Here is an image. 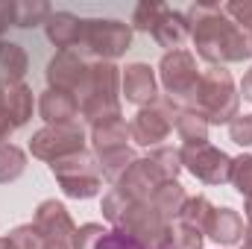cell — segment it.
I'll return each instance as SVG.
<instances>
[{
	"mask_svg": "<svg viewBox=\"0 0 252 249\" xmlns=\"http://www.w3.org/2000/svg\"><path fill=\"white\" fill-rule=\"evenodd\" d=\"M196 56L208 64H232L252 56V35L244 32L220 3H196L185 12Z\"/></svg>",
	"mask_w": 252,
	"mask_h": 249,
	"instance_id": "1",
	"label": "cell"
},
{
	"mask_svg": "<svg viewBox=\"0 0 252 249\" xmlns=\"http://www.w3.org/2000/svg\"><path fill=\"white\" fill-rule=\"evenodd\" d=\"M238 106H241V91L235 85L232 70H226L223 64L205 67L199 73V85L193 91L190 109H196L211 126V124H232L238 118Z\"/></svg>",
	"mask_w": 252,
	"mask_h": 249,
	"instance_id": "2",
	"label": "cell"
},
{
	"mask_svg": "<svg viewBox=\"0 0 252 249\" xmlns=\"http://www.w3.org/2000/svg\"><path fill=\"white\" fill-rule=\"evenodd\" d=\"M132 44V27L115 18H85L79 27V50L97 62L121 59Z\"/></svg>",
	"mask_w": 252,
	"mask_h": 249,
	"instance_id": "3",
	"label": "cell"
},
{
	"mask_svg": "<svg viewBox=\"0 0 252 249\" xmlns=\"http://www.w3.org/2000/svg\"><path fill=\"white\" fill-rule=\"evenodd\" d=\"M50 173L56 176L62 193L70 196V199H91L103 187V173H100L97 156H91L88 150L70 153V156L59 158V161H53Z\"/></svg>",
	"mask_w": 252,
	"mask_h": 249,
	"instance_id": "4",
	"label": "cell"
},
{
	"mask_svg": "<svg viewBox=\"0 0 252 249\" xmlns=\"http://www.w3.org/2000/svg\"><path fill=\"white\" fill-rule=\"evenodd\" d=\"M199 64L190 50H173L164 53L158 62V79L164 85V97H170L179 109H190L193 91L199 85Z\"/></svg>",
	"mask_w": 252,
	"mask_h": 249,
	"instance_id": "5",
	"label": "cell"
},
{
	"mask_svg": "<svg viewBox=\"0 0 252 249\" xmlns=\"http://www.w3.org/2000/svg\"><path fill=\"white\" fill-rule=\"evenodd\" d=\"M176 115H179V106L170 100V97H156L150 106L138 109V115L129 121V138L138 144V147H161V141H167V135L173 132L176 126Z\"/></svg>",
	"mask_w": 252,
	"mask_h": 249,
	"instance_id": "6",
	"label": "cell"
},
{
	"mask_svg": "<svg viewBox=\"0 0 252 249\" xmlns=\"http://www.w3.org/2000/svg\"><path fill=\"white\" fill-rule=\"evenodd\" d=\"M115 229L129 235L132 241H138L147 249H161L167 244V235H170V223L150 202H129L124 217L115 223Z\"/></svg>",
	"mask_w": 252,
	"mask_h": 249,
	"instance_id": "7",
	"label": "cell"
},
{
	"mask_svg": "<svg viewBox=\"0 0 252 249\" xmlns=\"http://www.w3.org/2000/svg\"><path fill=\"white\" fill-rule=\"evenodd\" d=\"M182 167L205 185H226L232 179V156H226L214 144H182L179 147Z\"/></svg>",
	"mask_w": 252,
	"mask_h": 249,
	"instance_id": "8",
	"label": "cell"
},
{
	"mask_svg": "<svg viewBox=\"0 0 252 249\" xmlns=\"http://www.w3.org/2000/svg\"><path fill=\"white\" fill-rule=\"evenodd\" d=\"M85 150V132L79 121L73 124H56V126H41L32 138H30V153L47 164L59 161L70 153H82Z\"/></svg>",
	"mask_w": 252,
	"mask_h": 249,
	"instance_id": "9",
	"label": "cell"
},
{
	"mask_svg": "<svg viewBox=\"0 0 252 249\" xmlns=\"http://www.w3.org/2000/svg\"><path fill=\"white\" fill-rule=\"evenodd\" d=\"M91 56H85L79 47H70V50H59L50 64H47V88H56V91H67L73 97H79V91L85 88V79H88V70H91Z\"/></svg>",
	"mask_w": 252,
	"mask_h": 249,
	"instance_id": "10",
	"label": "cell"
},
{
	"mask_svg": "<svg viewBox=\"0 0 252 249\" xmlns=\"http://www.w3.org/2000/svg\"><path fill=\"white\" fill-rule=\"evenodd\" d=\"M32 226L41 238V244H59V247H70V238L76 232L67 208L59 199H44L38 202L35 214H32Z\"/></svg>",
	"mask_w": 252,
	"mask_h": 249,
	"instance_id": "11",
	"label": "cell"
},
{
	"mask_svg": "<svg viewBox=\"0 0 252 249\" xmlns=\"http://www.w3.org/2000/svg\"><path fill=\"white\" fill-rule=\"evenodd\" d=\"M121 94L135 106H150L158 97V79L156 70L147 62H132L121 67Z\"/></svg>",
	"mask_w": 252,
	"mask_h": 249,
	"instance_id": "12",
	"label": "cell"
},
{
	"mask_svg": "<svg viewBox=\"0 0 252 249\" xmlns=\"http://www.w3.org/2000/svg\"><path fill=\"white\" fill-rule=\"evenodd\" d=\"M158 185H161V176L156 173L153 161L144 156V158H135V161H132V167L126 170L121 179H118V185H112V187L124 190L132 202H150Z\"/></svg>",
	"mask_w": 252,
	"mask_h": 249,
	"instance_id": "13",
	"label": "cell"
},
{
	"mask_svg": "<svg viewBox=\"0 0 252 249\" xmlns=\"http://www.w3.org/2000/svg\"><path fill=\"white\" fill-rule=\"evenodd\" d=\"M150 35H153V38L158 41V47H164L167 53L185 50V41L190 38V27H188L185 12H176L173 6L164 3V9H161V15H158V21H156V27H153Z\"/></svg>",
	"mask_w": 252,
	"mask_h": 249,
	"instance_id": "14",
	"label": "cell"
},
{
	"mask_svg": "<svg viewBox=\"0 0 252 249\" xmlns=\"http://www.w3.org/2000/svg\"><path fill=\"white\" fill-rule=\"evenodd\" d=\"M38 115L47 126L56 124H73L79 118V100L67 91H56V88H47L41 97H38Z\"/></svg>",
	"mask_w": 252,
	"mask_h": 249,
	"instance_id": "15",
	"label": "cell"
},
{
	"mask_svg": "<svg viewBox=\"0 0 252 249\" xmlns=\"http://www.w3.org/2000/svg\"><path fill=\"white\" fill-rule=\"evenodd\" d=\"M244 232H247L244 229V220H241V214L235 208H214L211 211V220H208V226H205L202 235H208L220 247H235V244L244 241Z\"/></svg>",
	"mask_w": 252,
	"mask_h": 249,
	"instance_id": "16",
	"label": "cell"
},
{
	"mask_svg": "<svg viewBox=\"0 0 252 249\" xmlns=\"http://www.w3.org/2000/svg\"><path fill=\"white\" fill-rule=\"evenodd\" d=\"M121 97V67L115 62H91V70H88V79H85V88L79 91L76 100L82 97Z\"/></svg>",
	"mask_w": 252,
	"mask_h": 249,
	"instance_id": "17",
	"label": "cell"
},
{
	"mask_svg": "<svg viewBox=\"0 0 252 249\" xmlns=\"http://www.w3.org/2000/svg\"><path fill=\"white\" fill-rule=\"evenodd\" d=\"M129 124L124 118H112V121H103V124L91 126V147L94 153H109V150H121L129 147Z\"/></svg>",
	"mask_w": 252,
	"mask_h": 249,
	"instance_id": "18",
	"label": "cell"
},
{
	"mask_svg": "<svg viewBox=\"0 0 252 249\" xmlns=\"http://www.w3.org/2000/svg\"><path fill=\"white\" fill-rule=\"evenodd\" d=\"M27 67H30V59H27V50L15 41H0V85H18L24 82L27 76Z\"/></svg>",
	"mask_w": 252,
	"mask_h": 249,
	"instance_id": "19",
	"label": "cell"
},
{
	"mask_svg": "<svg viewBox=\"0 0 252 249\" xmlns=\"http://www.w3.org/2000/svg\"><path fill=\"white\" fill-rule=\"evenodd\" d=\"M79 27H82V21L70 12H53L44 24L50 44H56L59 50H70L79 44Z\"/></svg>",
	"mask_w": 252,
	"mask_h": 249,
	"instance_id": "20",
	"label": "cell"
},
{
	"mask_svg": "<svg viewBox=\"0 0 252 249\" xmlns=\"http://www.w3.org/2000/svg\"><path fill=\"white\" fill-rule=\"evenodd\" d=\"M32 106H35V97H32V88L27 82L3 88V109L9 112V118H12L15 126H24L32 118Z\"/></svg>",
	"mask_w": 252,
	"mask_h": 249,
	"instance_id": "21",
	"label": "cell"
},
{
	"mask_svg": "<svg viewBox=\"0 0 252 249\" xmlns=\"http://www.w3.org/2000/svg\"><path fill=\"white\" fill-rule=\"evenodd\" d=\"M185 199H188V193H185V187L179 185V179H176V182H161V185L156 187V193H153L150 205H153V208L167 220V223H173V220L179 217V211H182Z\"/></svg>",
	"mask_w": 252,
	"mask_h": 249,
	"instance_id": "22",
	"label": "cell"
},
{
	"mask_svg": "<svg viewBox=\"0 0 252 249\" xmlns=\"http://www.w3.org/2000/svg\"><path fill=\"white\" fill-rule=\"evenodd\" d=\"M135 158H138V156H135V150H132V147H121V150L100 153V156H97V164H100V173H103L112 185H118V179H121L126 170L132 167V161H135Z\"/></svg>",
	"mask_w": 252,
	"mask_h": 249,
	"instance_id": "23",
	"label": "cell"
},
{
	"mask_svg": "<svg viewBox=\"0 0 252 249\" xmlns=\"http://www.w3.org/2000/svg\"><path fill=\"white\" fill-rule=\"evenodd\" d=\"M176 132L185 144H205L208 141V121L196 109H179L176 115Z\"/></svg>",
	"mask_w": 252,
	"mask_h": 249,
	"instance_id": "24",
	"label": "cell"
},
{
	"mask_svg": "<svg viewBox=\"0 0 252 249\" xmlns=\"http://www.w3.org/2000/svg\"><path fill=\"white\" fill-rule=\"evenodd\" d=\"M214 208H217V205H211V199H208V196L196 193V196H188V199H185V205H182V211H179V217H176V220H182L185 226H193V229L205 232V226H208V220H211V211H214Z\"/></svg>",
	"mask_w": 252,
	"mask_h": 249,
	"instance_id": "25",
	"label": "cell"
},
{
	"mask_svg": "<svg viewBox=\"0 0 252 249\" xmlns=\"http://www.w3.org/2000/svg\"><path fill=\"white\" fill-rule=\"evenodd\" d=\"M27 170V153L18 144H0V185L21 179Z\"/></svg>",
	"mask_w": 252,
	"mask_h": 249,
	"instance_id": "26",
	"label": "cell"
},
{
	"mask_svg": "<svg viewBox=\"0 0 252 249\" xmlns=\"http://www.w3.org/2000/svg\"><path fill=\"white\" fill-rule=\"evenodd\" d=\"M50 15H53V9L44 0H32V3L30 0H21V3H15V27H21V30L47 24Z\"/></svg>",
	"mask_w": 252,
	"mask_h": 249,
	"instance_id": "27",
	"label": "cell"
},
{
	"mask_svg": "<svg viewBox=\"0 0 252 249\" xmlns=\"http://www.w3.org/2000/svg\"><path fill=\"white\" fill-rule=\"evenodd\" d=\"M147 158L153 161V167H156V173L161 176V182H176V176H179V170H182L179 150H173V147H156V150H150Z\"/></svg>",
	"mask_w": 252,
	"mask_h": 249,
	"instance_id": "28",
	"label": "cell"
},
{
	"mask_svg": "<svg viewBox=\"0 0 252 249\" xmlns=\"http://www.w3.org/2000/svg\"><path fill=\"white\" fill-rule=\"evenodd\" d=\"M164 249H202V232L193 226H185L182 220H173Z\"/></svg>",
	"mask_w": 252,
	"mask_h": 249,
	"instance_id": "29",
	"label": "cell"
},
{
	"mask_svg": "<svg viewBox=\"0 0 252 249\" xmlns=\"http://www.w3.org/2000/svg\"><path fill=\"white\" fill-rule=\"evenodd\" d=\"M161 9H164V3H156V0L138 3L135 12H132V30H138V32H153V27H156Z\"/></svg>",
	"mask_w": 252,
	"mask_h": 249,
	"instance_id": "30",
	"label": "cell"
},
{
	"mask_svg": "<svg viewBox=\"0 0 252 249\" xmlns=\"http://www.w3.org/2000/svg\"><path fill=\"white\" fill-rule=\"evenodd\" d=\"M232 185L238 187V193L247 199L252 196V156H238V158H232V179H229Z\"/></svg>",
	"mask_w": 252,
	"mask_h": 249,
	"instance_id": "31",
	"label": "cell"
},
{
	"mask_svg": "<svg viewBox=\"0 0 252 249\" xmlns=\"http://www.w3.org/2000/svg\"><path fill=\"white\" fill-rule=\"evenodd\" d=\"M106 235V229L100 223H85V226H76L73 238H70V249H97L100 238Z\"/></svg>",
	"mask_w": 252,
	"mask_h": 249,
	"instance_id": "32",
	"label": "cell"
},
{
	"mask_svg": "<svg viewBox=\"0 0 252 249\" xmlns=\"http://www.w3.org/2000/svg\"><path fill=\"white\" fill-rule=\"evenodd\" d=\"M9 247L12 249H41V238H38V232H35V226L32 223H24V226H15L9 235Z\"/></svg>",
	"mask_w": 252,
	"mask_h": 249,
	"instance_id": "33",
	"label": "cell"
},
{
	"mask_svg": "<svg viewBox=\"0 0 252 249\" xmlns=\"http://www.w3.org/2000/svg\"><path fill=\"white\" fill-rule=\"evenodd\" d=\"M223 12L244 30L252 35V0H232V3H223Z\"/></svg>",
	"mask_w": 252,
	"mask_h": 249,
	"instance_id": "34",
	"label": "cell"
},
{
	"mask_svg": "<svg viewBox=\"0 0 252 249\" xmlns=\"http://www.w3.org/2000/svg\"><path fill=\"white\" fill-rule=\"evenodd\" d=\"M229 138H232L238 147H252V112L250 115H238V118L229 124Z\"/></svg>",
	"mask_w": 252,
	"mask_h": 249,
	"instance_id": "35",
	"label": "cell"
},
{
	"mask_svg": "<svg viewBox=\"0 0 252 249\" xmlns=\"http://www.w3.org/2000/svg\"><path fill=\"white\" fill-rule=\"evenodd\" d=\"M97 249H147L141 247L138 241H132L129 235H124V232H118V229H106V235L100 238V244H97Z\"/></svg>",
	"mask_w": 252,
	"mask_h": 249,
	"instance_id": "36",
	"label": "cell"
},
{
	"mask_svg": "<svg viewBox=\"0 0 252 249\" xmlns=\"http://www.w3.org/2000/svg\"><path fill=\"white\" fill-rule=\"evenodd\" d=\"M18 126L12 124V118H9V112L6 109H0V144H9V138H12V132H15Z\"/></svg>",
	"mask_w": 252,
	"mask_h": 249,
	"instance_id": "37",
	"label": "cell"
},
{
	"mask_svg": "<svg viewBox=\"0 0 252 249\" xmlns=\"http://www.w3.org/2000/svg\"><path fill=\"white\" fill-rule=\"evenodd\" d=\"M6 27H15V3H0V32Z\"/></svg>",
	"mask_w": 252,
	"mask_h": 249,
	"instance_id": "38",
	"label": "cell"
},
{
	"mask_svg": "<svg viewBox=\"0 0 252 249\" xmlns=\"http://www.w3.org/2000/svg\"><path fill=\"white\" fill-rule=\"evenodd\" d=\"M238 91H241V97H244V100H250V103H252V67L244 73V79H241V88H238Z\"/></svg>",
	"mask_w": 252,
	"mask_h": 249,
	"instance_id": "39",
	"label": "cell"
},
{
	"mask_svg": "<svg viewBox=\"0 0 252 249\" xmlns=\"http://www.w3.org/2000/svg\"><path fill=\"white\" fill-rule=\"evenodd\" d=\"M244 211H247V223H252V196H247V202H244Z\"/></svg>",
	"mask_w": 252,
	"mask_h": 249,
	"instance_id": "40",
	"label": "cell"
},
{
	"mask_svg": "<svg viewBox=\"0 0 252 249\" xmlns=\"http://www.w3.org/2000/svg\"><path fill=\"white\" fill-rule=\"evenodd\" d=\"M244 241H250V244H252V223H247V232H244Z\"/></svg>",
	"mask_w": 252,
	"mask_h": 249,
	"instance_id": "41",
	"label": "cell"
},
{
	"mask_svg": "<svg viewBox=\"0 0 252 249\" xmlns=\"http://www.w3.org/2000/svg\"><path fill=\"white\" fill-rule=\"evenodd\" d=\"M41 249H70V247H59V244H44Z\"/></svg>",
	"mask_w": 252,
	"mask_h": 249,
	"instance_id": "42",
	"label": "cell"
},
{
	"mask_svg": "<svg viewBox=\"0 0 252 249\" xmlns=\"http://www.w3.org/2000/svg\"><path fill=\"white\" fill-rule=\"evenodd\" d=\"M0 249H12L9 247V238H0Z\"/></svg>",
	"mask_w": 252,
	"mask_h": 249,
	"instance_id": "43",
	"label": "cell"
},
{
	"mask_svg": "<svg viewBox=\"0 0 252 249\" xmlns=\"http://www.w3.org/2000/svg\"><path fill=\"white\" fill-rule=\"evenodd\" d=\"M241 249H252V244H250V241H244V247H241Z\"/></svg>",
	"mask_w": 252,
	"mask_h": 249,
	"instance_id": "44",
	"label": "cell"
},
{
	"mask_svg": "<svg viewBox=\"0 0 252 249\" xmlns=\"http://www.w3.org/2000/svg\"><path fill=\"white\" fill-rule=\"evenodd\" d=\"M0 109H3V85H0Z\"/></svg>",
	"mask_w": 252,
	"mask_h": 249,
	"instance_id": "45",
	"label": "cell"
}]
</instances>
